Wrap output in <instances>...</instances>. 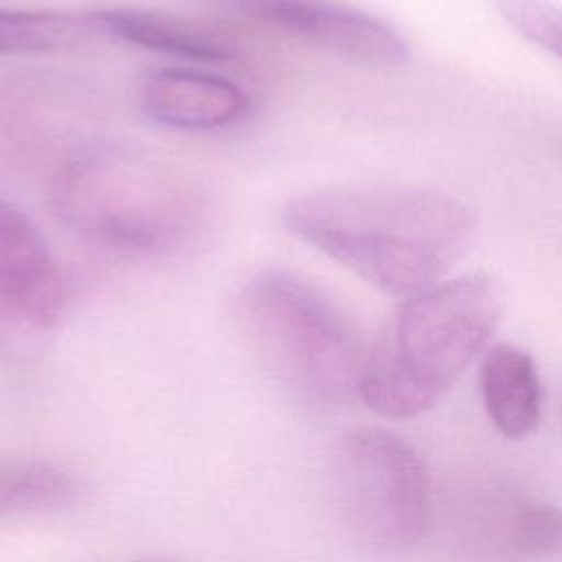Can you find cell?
<instances>
[{
    "label": "cell",
    "mask_w": 562,
    "mask_h": 562,
    "mask_svg": "<svg viewBox=\"0 0 562 562\" xmlns=\"http://www.w3.org/2000/svg\"><path fill=\"white\" fill-rule=\"evenodd\" d=\"M283 228L384 294L406 299L439 281L472 248L479 215L463 200L397 184L327 187L292 195Z\"/></svg>",
    "instance_id": "cell-1"
},
{
    "label": "cell",
    "mask_w": 562,
    "mask_h": 562,
    "mask_svg": "<svg viewBox=\"0 0 562 562\" xmlns=\"http://www.w3.org/2000/svg\"><path fill=\"white\" fill-rule=\"evenodd\" d=\"M46 198L72 235L127 257L178 255L213 220V198L195 173L123 145L72 154L53 173Z\"/></svg>",
    "instance_id": "cell-2"
},
{
    "label": "cell",
    "mask_w": 562,
    "mask_h": 562,
    "mask_svg": "<svg viewBox=\"0 0 562 562\" xmlns=\"http://www.w3.org/2000/svg\"><path fill=\"white\" fill-rule=\"evenodd\" d=\"M503 303L498 281L485 272L402 299L369 347L360 400L384 417H415L435 406L485 349Z\"/></svg>",
    "instance_id": "cell-3"
},
{
    "label": "cell",
    "mask_w": 562,
    "mask_h": 562,
    "mask_svg": "<svg viewBox=\"0 0 562 562\" xmlns=\"http://www.w3.org/2000/svg\"><path fill=\"white\" fill-rule=\"evenodd\" d=\"M235 323L255 360L296 395L321 404L360 397L369 347L310 279L283 268L250 274L235 296Z\"/></svg>",
    "instance_id": "cell-4"
},
{
    "label": "cell",
    "mask_w": 562,
    "mask_h": 562,
    "mask_svg": "<svg viewBox=\"0 0 562 562\" xmlns=\"http://www.w3.org/2000/svg\"><path fill=\"white\" fill-rule=\"evenodd\" d=\"M336 509L349 536L378 553L417 547L430 527V487L424 463L400 435L358 426L331 459Z\"/></svg>",
    "instance_id": "cell-5"
},
{
    "label": "cell",
    "mask_w": 562,
    "mask_h": 562,
    "mask_svg": "<svg viewBox=\"0 0 562 562\" xmlns=\"http://www.w3.org/2000/svg\"><path fill=\"white\" fill-rule=\"evenodd\" d=\"M198 13L248 22L367 66H402L406 37L386 20L340 0H178Z\"/></svg>",
    "instance_id": "cell-6"
},
{
    "label": "cell",
    "mask_w": 562,
    "mask_h": 562,
    "mask_svg": "<svg viewBox=\"0 0 562 562\" xmlns=\"http://www.w3.org/2000/svg\"><path fill=\"white\" fill-rule=\"evenodd\" d=\"M136 105L160 127L211 132L241 121L250 110V97L226 77L169 66L151 68L138 79Z\"/></svg>",
    "instance_id": "cell-7"
},
{
    "label": "cell",
    "mask_w": 562,
    "mask_h": 562,
    "mask_svg": "<svg viewBox=\"0 0 562 562\" xmlns=\"http://www.w3.org/2000/svg\"><path fill=\"white\" fill-rule=\"evenodd\" d=\"M92 18L103 40L162 55L202 64H228L241 55L239 42L231 33L193 15L143 7H108L92 11Z\"/></svg>",
    "instance_id": "cell-8"
},
{
    "label": "cell",
    "mask_w": 562,
    "mask_h": 562,
    "mask_svg": "<svg viewBox=\"0 0 562 562\" xmlns=\"http://www.w3.org/2000/svg\"><path fill=\"white\" fill-rule=\"evenodd\" d=\"M68 292L59 270L20 283H0V360L31 364L53 347Z\"/></svg>",
    "instance_id": "cell-9"
},
{
    "label": "cell",
    "mask_w": 562,
    "mask_h": 562,
    "mask_svg": "<svg viewBox=\"0 0 562 562\" xmlns=\"http://www.w3.org/2000/svg\"><path fill=\"white\" fill-rule=\"evenodd\" d=\"M479 384L490 422L509 439L533 432L542 411V384L531 356L514 345H492L481 360Z\"/></svg>",
    "instance_id": "cell-10"
},
{
    "label": "cell",
    "mask_w": 562,
    "mask_h": 562,
    "mask_svg": "<svg viewBox=\"0 0 562 562\" xmlns=\"http://www.w3.org/2000/svg\"><path fill=\"white\" fill-rule=\"evenodd\" d=\"M103 40L92 11L0 9V57L77 50Z\"/></svg>",
    "instance_id": "cell-11"
},
{
    "label": "cell",
    "mask_w": 562,
    "mask_h": 562,
    "mask_svg": "<svg viewBox=\"0 0 562 562\" xmlns=\"http://www.w3.org/2000/svg\"><path fill=\"white\" fill-rule=\"evenodd\" d=\"M483 522L487 542L516 560L547 558L562 549V512L533 498H503Z\"/></svg>",
    "instance_id": "cell-12"
},
{
    "label": "cell",
    "mask_w": 562,
    "mask_h": 562,
    "mask_svg": "<svg viewBox=\"0 0 562 562\" xmlns=\"http://www.w3.org/2000/svg\"><path fill=\"white\" fill-rule=\"evenodd\" d=\"M77 498V479L57 463L15 459L0 465V516L57 512Z\"/></svg>",
    "instance_id": "cell-13"
},
{
    "label": "cell",
    "mask_w": 562,
    "mask_h": 562,
    "mask_svg": "<svg viewBox=\"0 0 562 562\" xmlns=\"http://www.w3.org/2000/svg\"><path fill=\"white\" fill-rule=\"evenodd\" d=\"M59 270L35 224L15 206L0 215V283L40 279Z\"/></svg>",
    "instance_id": "cell-14"
},
{
    "label": "cell",
    "mask_w": 562,
    "mask_h": 562,
    "mask_svg": "<svg viewBox=\"0 0 562 562\" xmlns=\"http://www.w3.org/2000/svg\"><path fill=\"white\" fill-rule=\"evenodd\" d=\"M494 11L522 40L562 59V7L549 0H494Z\"/></svg>",
    "instance_id": "cell-15"
},
{
    "label": "cell",
    "mask_w": 562,
    "mask_h": 562,
    "mask_svg": "<svg viewBox=\"0 0 562 562\" xmlns=\"http://www.w3.org/2000/svg\"><path fill=\"white\" fill-rule=\"evenodd\" d=\"M130 562H180V560H169V558H143V560H130Z\"/></svg>",
    "instance_id": "cell-16"
},
{
    "label": "cell",
    "mask_w": 562,
    "mask_h": 562,
    "mask_svg": "<svg viewBox=\"0 0 562 562\" xmlns=\"http://www.w3.org/2000/svg\"><path fill=\"white\" fill-rule=\"evenodd\" d=\"M11 206H13V204H9V202H7V200H2V198H0V215H2V213H4V211H9V209H11Z\"/></svg>",
    "instance_id": "cell-17"
}]
</instances>
